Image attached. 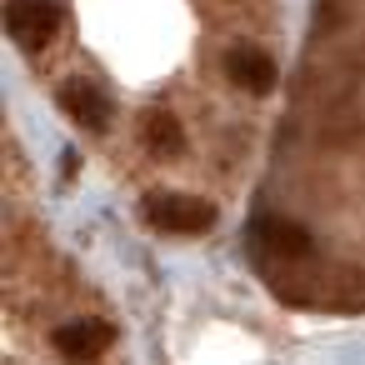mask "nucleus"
Listing matches in <instances>:
<instances>
[{
  "label": "nucleus",
  "mask_w": 365,
  "mask_h": 365,
  "mask_svg": "<svg viewBox=\"0 0 365 365\" xmlns=\"http://www.w3.org/2000/svg\"><path fill=\"white\" fill-rule=\"evenodd\" d=\"M140 215L165 230V235H200L215 225V205L210 200H195V195H175V190H160V195H145L140 200Z\"/></svg>",
  "instance_id": "nucleus-1"
},
{
  "label": "nucleus",
  "mask_w": 365,
  "mask_h": 365,
  "mask_svg": "<svg viewBox=\"0 0 365 365\" xmlns=\"http://www.w3.org/2000/svg\"><path fill=\"white\" fill-rule=\"evenodd\" d=\"M6 31L21 51H46L51 36L61 31V11L51 0H11L6 6Z\"/></svg>",
  "instance_id": "nucleus-2"
},
{
  "label": "nucleus",
  "mask_w": 365,
  "mask_h": 365,
  "mask_svg": "<svg viewBox=\"0 0 365 365\" xmlns=\"http://www.w3.org/2000/svg\"><path fill=\"white\" fill-rule=\"evenodd\" d=\"M255 245H260L265 255H275V260H305L315 240H310L305 225L280 220V215H265V220H255Z\"/></svg>",
  "instance_id": "nucleus-3"
},
{
  "label": "nucleus",
  "mask_w": 365,
  "mask_h": 365,
  "mask_svg": "<svg viewBox=\"0 0 365 365\" xmlns=\"http://www.w3.org/2000/svg\"><path fill=\"white\" fill-rule=\"evenodd\" d=\"M225 76H230L240 91H250V96H270V91H275V61H270L260 46H235V51L225 56Z\"/></svg>",
  "instance_id": "nucleus-4"
},
{
  "label": "nucleus",
  "mask_w": 365,
  "mask_h": 365,
  "mask_svg": "<svg viewBox=\"0 0 365 365\" xmlns=\"http://www.w3.org/2000/svg\"><path fill=\"white\" fill-rule=\"evenodd\" d=\"M110 340H115V330L106 320H71L56 330V350L71 360H101L110 350Z\"/></svg>",
  "instance_id": "nucleus-5"
},
{
  "label": "nucleus",
  "mask_w": 365,
  "mask_h": 365,
  "mask_svg": "<svg viewBox=\"0 0 365 365\" xmlns=\"http://www.w3.org/2000/svg\"><path fill=\"white\" fill-rule=\"evenodd\" d=\"M61 106H66V115H71L81 130H91V135H101V130L110 125V106H106V96H101L96 86H86V81H71V86L61 91Z\"/></svg>",
  "instance_id": "nucleus-6"
},
{
  "label": "nucleus",
  "mask_w": 365,
  "mask_h": 365,
  "mask_svg": "<svg viewBox=\"0 0 365 365\" xmlns=\"http://www.w3.org/2000/svg\"><path fill=\"white\" fill-rule=\"evenodd\" d=\"M145 140H150V150H160V155H180V150H185V130H180V120H175L170 110H150V115H145Z\"/></svg>",
  "instance_id": "nucleus-7"
}]
</instances>
